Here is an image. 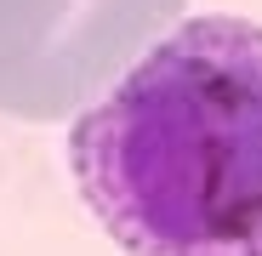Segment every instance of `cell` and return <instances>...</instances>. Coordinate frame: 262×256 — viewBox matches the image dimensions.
Here are the masks:
<instances>
[{
  "label": "cell",
  "instance_id": "obj_2",
  "mask_svg": "<svg viewBox=\"0 0 262 256\" xmlns=\"http://www.w3.org/2000/svg\"><path fill=\"white\" fill-rule=\"evenodd\" d=\"M177 12L183 0H0V114H80Z\"/></svg>",
  "mask_w": 262,
  "mask_h": 256
},
{
  "label": "cell",
  "instance_id": "obj_1",
  "mask_svg": "<svg viewBox=\"0 0 262 256\" xmlns=\"http://www.w3.org/2000/svg\"><path fill=\"white\" fill-rule=\"evenodd\" d=\"M69 171L125 256H262V23H171L74 114Z\"/></svg>",
  "mask_w": 262,
  "mask_h": 256
}]
</instances>
